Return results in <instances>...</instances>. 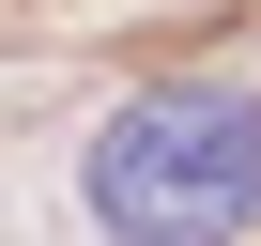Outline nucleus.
I'll use <instances>...</instances> for the list:
<instances>
[{
    "mask_svg": "<svg viewBox=\"0 0 261 246\" xmlns=\"http://www.w3.org/2000/svg\"><path fill=\"white\" fill-rule=\"evenodd\" d=\"M92 231L108 246H246L261 231V92L169 77L139 108H108V139H92Z\"/></svg>",
    "mask_w": 261,
    "mask_h": 246,
    "instance_id": "nucleus-1",
    "label": "nucleus"
}]
</instances>
